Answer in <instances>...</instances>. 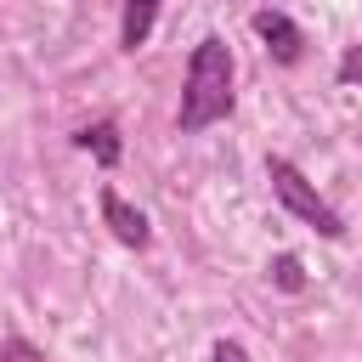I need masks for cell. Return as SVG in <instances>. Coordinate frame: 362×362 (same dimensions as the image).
<instances>
[{
	"label": "cell",
	"instance_id": "3",
	"mask_svg": "<svg viewBox=\"0 0 362 362\" xmlns=\"http://www.w3.org/2000/svg\"><path fill=\"white\" fill-rule=\"evenodd\" d=\"M96 204H102V221H107V232H113L124 249H147V243H153V226H147V215H141L136 204H124L113 187H102V198H96Z\"/></svg>",
	"mask_w": 362,
	"mask_h": 362
},
{
	"label": "cell",
	"instance_id": "10",
	"mask_svg": "<svg viewBox=\"0 0 362 362\" xmlns=\"http://www.w3.org/2000/svg\"><path fill=\"white\" fill-rule=\"evenodd\" d=\"M209 362H249V356H243V345H238V339H215Z\"/></svg>",
	"mask_w": 362,
	"mask_h": 362
},
{
	"label": "cell",
	"instance_id": "4",
	"mask_svg": "<svg viewBox=\"0 0 362 362\" xmlns=\"http://www.w3.org/2000/svg\"><path fill=\"white\" fill-rule=\"evenodd\" d=\"M255 34H260V45L283 62V68H294L300 62V51H305V34L294 28V17H283V11H255Z\"/></svg>",
	"mask_w": 362,
	"mask_h": 362
},
{
	"label": "cell",
	"instance_id": "7",
	"mask_svg": "<svg viewBox=\"0 0 362 362\" xmlns=\"http://www.w3.org/2000/svg\"><path fill=\"white\" fill-rule=\"evenodd\" d=\"M272 283H277L283 294H300V288H305V272H300V260H294V255H277V260H272Z\"/></svg>",
	"mask_w": 362,
	"mask_h": 362
},
{
	"label": "cell",
	"instance_id": "9",
	"mask_svg": "<svg viewBox=\"0 0 362 362\" xmlns=\"http://www.w3.org/2000/svg\"><path fill=\"white\" fill-rule=\"evenodd\" d=\"M339 79H345V85H362V45H351V51L339 57Z\"/></svg>",
	"mask_w": 362,
	"mask_h": 362
},
{
	"label": "cell",
	"instance_id": "1",
	"mask_svg": "<svg viewBox=\"0 0 362 362\" xmlns=\"http://www.w3.org/2000/svg\"><path fill=\"white\" fill-rule=\"evenodd\" d=\"M232 113V45L221 34H204L192 45L187 62V85H181V107H175V130L198 136L209 124H221Z\"/></svg>",
	"mask_w": 362,
	"mask_h": 362
},
{
	"label": "cell",
	"instance_id": "6",
	"mask_svg": "<svg viewBox=\"0 0 362 362\" xmlns=\"http://www.w3.org/2000/svg\"><path fill=\"white\" fill-rule=\"evenodd\" d=\"M79 147H85V153H90L102 170H113V164H119V153H124V147H119V124H113V119L85 124V130H79Z\"/></svg>",
	"mask_w": 362,
	"mask_h": 362
},
{
	"label": "cell",
	"instance_id": "8",
	"mask_svg": "<svg viewBox=\"0 0 362 362\" xmlns=\"http://www.w3.org/2000/svg\"><path fill=\"white\" fill-rule=\"evenodd\" d=\"M0 362H51V356H45L40 345H28L23 334H11V339L0 345Z\"/></svg>",
	"mask_w": 362,
	"mask_h": 362
},
{
	"label": "cell",
	"instance_id": "5",
	"mask_svg": "<svg viewBox=\"0 0 362 362\" xmlns=\"http://www.w3.org/2000/svg\"><path fill=\"white\" fill-rule=\"evenodd\" d=\"M158 23V0H124V17H119V45L124 51H141L147 34Z\"/></svg>",
	"mask_w": 362,
	"mask_h": 362
},
{
	"label": "cell",
	"instance_id": "2",
	"mask_svg": "<svg viewBox=\"0 0 362 362\" xmlns=\"http://www.w3.org/2000/svg\"><path fill=\"white\" fill-rule=\"evenodd\" d=\"M266 181H272L277 204H283L294 221H305V226H311V232H322L328 243H339V238H345L339 209H334V204H328V198H322V192H317V187H311L288 158H277V153H272V158H266Z\"/></svg>",
	"mask_w": 362,
	"mask_h": 362
}]
</instances>
